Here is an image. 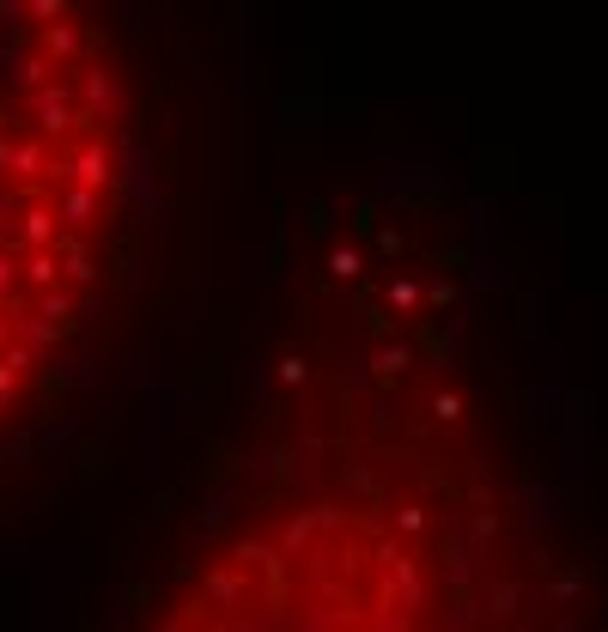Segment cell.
<instances>
[{"mask_svg": "<svg viewBox=\"0 0 608 632\" xmlns=\"http://www.w3.org/2000/svg\"><path fill=\"white\" fill-rule=\"evenodd\" d=\"M134 632H572L554 517L456 329L390 280L317 316Z\"/></svg>", "mask_w": 608, "mask_h": 632, "instance_id": "1", "label": "cell"}, {"mask_svg": "<svg viewBox=\"0 0 608 632\" xmlns=\"http://www.w3.org/2000/svg\"><path fill=\"white\" fill-rule=\"evenodd\" d=\"M140 86L86 0H0V438L80 353L134 195Z\"/></svg>", "mask_w": 608, "mask_h": 632, "instance_id": "2", "label": "cell"}]
</instances>
